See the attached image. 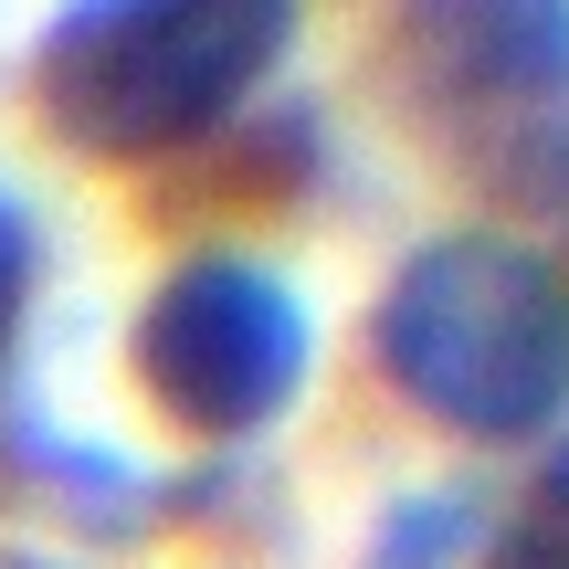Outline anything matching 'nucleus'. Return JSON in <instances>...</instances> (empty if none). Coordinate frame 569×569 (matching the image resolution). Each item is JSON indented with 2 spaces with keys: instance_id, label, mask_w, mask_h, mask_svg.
Returning a JSON list of instances; mask_svg holds the SVG:
<instances>
[{
  "instance_id": "obj_6",
  "label": "nucleus",
  "mask_w": 569,
  "mask_h": 569,
  "mask_svg": "<svg viewBox=\"0 0 569 569\" xmlns=\"http://www.w3.org/2000/svg\"><path fill=\"white\" fill-rule=\"evenodd\" d=\"M475 569H569V443L528 475L517 517L486 538V559H475Z\"/></svg>"
},
{
  "instance_id": "obj_4",
  "label": "nucleus",
  "mask_w": 569,
  "mask_h": 569,
  "mask_svg": "<svg viewBox=\"0 0 569 569\" xmlns=\"http://www.w3.org/2000/svg\"><path fill=\"white\" fill-rule=\"evenodd\" d=\"M127 369H138L148 411L169 432H190V443H264L306 401L317 317L253 253H190V264H169L148 284L138 327H127Z\"/></svg>"
},
{
  "instance_id": "obj_2",
  "label": "nucleus",
  "mask_w": 569,
  "mask_h": 569,
  "mask_svg": "<svg viewBox=\"0 0 569 569\" xmlns=\"http://www.w3.org/2000/svg\"><path fill=\"white\" fill-rule=\"evenodd\" d=\"M284 42L296 0H63L32 53V106L74 159H169L243 117Z\"/></svg>"
},
{
  "instance_id": "obj_3",
  "label": "nucleus",
  "mask_w": 569,
  "mask_h": 569,
  "mask_svg": "<svg viewBox=\"0 0 569 569\" xmlns=\"http://www.w3.org/2000/svg\"><path fill=\"white\" fill-rule=\"evenodd\" d=\"M380 74L496 190L569 180V0H390Z\"/></svg>"
},
{
  "instance_id": "obj_7",
  "label": "nucleus",
  "mask_w": 569,
  "mask_h": 569,
  "mask_svg": "<svg viewBox=\"0 0 569 569\" xmlns=\"http://www.w3.org/2000/svg\"><path fill=\"white\" fill-rule=\"evenodd\" d=\"M32 274H42V232H32V211H21V190H0V359H11V338H21Z\"/></svg>"
},
{
  "instance_id": "obj_1",
  "label": "nucleus",
  "mask_w": 569,
  "mask_h": 569,
  "mask_svg": "<svg viewBox=\"0 0 569 569\" xmlns=\"http://www.w3.org/2000/svg\"><path fill=\"white\" fill-rule=\"evenodd\" d=\"M369 359L453 443H538L569 411V264L517 232H432L369 306Z\"/></svg>"
},
{
  "instance_id": "obj_5",
  "label": "nucleus",
  "mask_w": 569,
  "mask_h": 569,
  "mask_svg": "<svg viewBox=\"0 0 569 569\" xmlns=\"http://www.w3.org/2000/svg\"><path fill=\"white\" fill-rule=\"evenodd\" d=\"M486 538H496V517L475 507V496H411V507L380 528L369 569H475Z\"/></svg>"
}]
</instances>
